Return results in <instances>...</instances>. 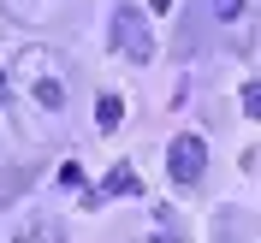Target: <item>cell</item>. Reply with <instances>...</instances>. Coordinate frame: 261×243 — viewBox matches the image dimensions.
<instances>
[{"mask_svg":"<svg viewBox=\"0 0 261 243\" xmlns=\"http://www.w3.org/2000/svg\"><path fill=\"white\" fill-rule=\"evenodd\" d=\"M18 71H24V89L36 95V107H48V113H65V101H71V71L54 60L48 48H24L18 53Z\"/></svg>","mask_w":261,"mask_h":243,"instance_id":"obj_1","label":"cell"},{"mask_svg":"<svg viewBox=\"0 0 261 243\" xmlns=\"http://www.w3.org/2000/svg\"><path fill=\"white\" fill-rule=\"evenodd\" d=\"M6 95H12V83H6V65H0V101H6Z\"/></svg>","mask_w":261,"mask_h":243,"instance_id":"obj_10","label":"cell"},{"mask_svg":"<svg viewBox=\"0 0 261 243\" xmlns=\"http://www.w3.org/2000/svg\"><path fill=\"white\" fill-rule=\"evenodd\" d=\"M0 6H6L18 24H30V30H42V24H65V18L77 12V0H0Z\"/></svg>","mask_w":261,"mask_h":243,"instance_id":"obj_4","label":"cell"},{"mask_svg":"<svg viewBox=\"0 0 261 243\" xmlns=\"http://www.w3.org/2000/svg\"><path fill=\"white\" fill-rule=\"evenodd\" d=\"M60 184H65V190H83V172H77V160H65V166H60Z\"/></svg>","mask_w":261,"mask_h":243,"instance_id":"obj_9","label":"cell"},{"mask_svg":"<svg viewBox=\"0 0 261 243\" xmlns=\"http://www.w3.org/2000/svg\"><path fill=\"white\" fill-rule=\"evenodd\" d=\"M148 6H154V12H172V0H148Z\"/></svg>","mask_w":261,"mask_h":243,"instance_id":"obj_11","label":"cell"},{"mask_svg":"<svg viewBox=\"0 0 261 243\" xmlns=\"http://www.w3.org/2000/svg\"><path fill=\"white\" fill-rule=\"evenodd\" d=\"M166 172H172V184L178 190H190V184H202V172H208V143L202 137H172V148H166Z\"/></svg>","mask_w":261,"mask_h":243,"instance_id":"obj_3","label":"cell"},{"mask_svg":"<svg viewBox=\"0 0 261 243\" xmlns=\"http://www.w3.org/2000/svg\"><path fill=\"white\" fill-rule=\"evenodd\" d=\"M101 196H143L137 166H113V172H107V184H101Z\"/></svg>","mask_w":261,"mask_h":243,"instance_id":"obj_5","label":"cell"},{"mask_svg":"<svg viewBox=\"0 0 261 243\" xmlns=\"http://www.w3.org/2000/svg\"><path fill=\"white\" fill-rule=\"evenodd\" d=\"M208 12L220 18V24H231V18H244V0H208Z\"/></svg>","mask_w":261,"mask_h":243,"instance_id":"obj_7","label":"cell"},{"mask_svg":"<svg viewBox=\"0 0 261 243\" xmlns=\"http://www.w3.org/2000/svg\"><path fill=\"white\" fill-rule=\"evenodd\" d=\"M113 53L130 65H148L154 60V30H148V18L137 6H113Z\"/></svg>","mask_w":261,"mask_h":243,"instance_id":"obj_2","label":"cell"},{"mask_svg":"<svg viewBox=\"0 0 261 243\" xmlns=\"http://www.w3.org/2000/svg\"><path fill=\"white\" fill-rule=\"evenodd\" d=\"M119 119H125V101H119V95H101L95 101V125L101 130H119Z\"/></svg>","mask_w":261,"mask_h":243,"instance_id":"obj_6","label":"cell"},{"mask_svg":"<svg viewBox=\"0 0 261 243\" xmlns=\"http://www.w3.org/2000/svg\"><path fill=\"white\" fill-rule=\"evenodd\" d=\"M244 113H249V119H261V77H255V83H244Z\"/></svg>","mask_w":261,"mask_h":243,"instance_id":"obj_8","label":"cell"}]
</instances>
